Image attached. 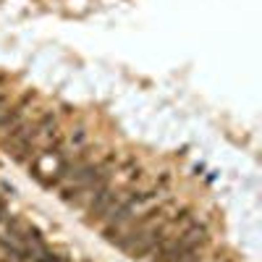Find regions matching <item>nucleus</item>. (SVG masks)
Wrapping results in <instances>:
<instances>
[{
	"instance_id": "f257e3e1",
	"label": "nucleus",
	"mask_w": 262,
	"mask_h": 262,
	"mask_svg": "<svg viewBox=\"0 0 262 262\" xmlns=\"http://www.w3.org/2000/svg\"><path fill=\"white\" fill-rule=\"evenodd\" d=\"M176 242H179V254H186V252H202L210 242V231L205 223L200 221H194L191 226H186L179 236H176Z\"/></svg>"
},
{
	"instance_id": "f03ea898",
	"label": "nucleus",
	"mask_w": 262,
	"mask_h": 262,
	"mask_svg": "<svg viewBox=\"0 0 262 262\" xmlns=\"http://www.w3.org/2000/svg\"><path fill=\"white\" fill-rule=\"evenodd\" d=\"M212 262H233V259H231V257H226V254H223V257H221V254H217V257H215Z\"/></svg>"
}]
</instances>
